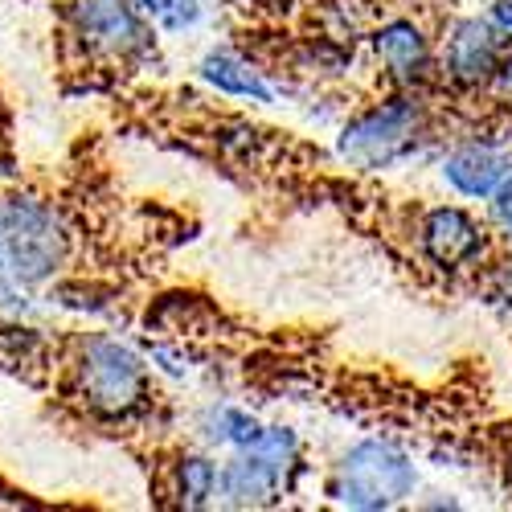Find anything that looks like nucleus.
I'll use <instances>...</instances> for the list:
<instances>
[{"mask_svg":"<svg viewBox=\"0 0 512 512\" xmlns=\"http://www.w3.org/2000/svg\"><path fill=\"white\" fill-rule=\"evenodd\" d=\"M197 74H201L205 87H213V91L226 95V99L259 103V107L279 103V82L271 78V70H263L250 54H242L234 46L205 50V58L197 62Z\"/></svg>","mask_w":512,"mask_h":512,"instance_id":"obj_11","label":"nucleus"},{"mask_svg":"<svg viewBox=\"0 0 512 512\" xmlns=\"http://www.w3.org/2000/svg\"><path fill=\"white\" fill-rule=\"evenodd\" d=\"M377 74L390 91H426L439 82V46L414 17H386L365 37Z\"/></svg>","mask_w":512,"mask_h":512,"instance_id":"obj_7","label":"nucleus"},{"mask_svg":"<svg viewBox=\"0 0 512 512\" xmlns=\"http://www.w3.org/2000/svg\"><path fill=\"white\" fill-rule=\"evenodd\" d=\"M508 37L488 21V13L455 17L439 41V82L455 95H480L492 87Z\"/></svg>","mask_w":512,"mask_h":512,"instance_id":"obj_6","label":"nucleus"},{"mask_svg":"<svg viewBox=\"0 0 512 512\" xmlns=\"http://www.w3.org/2000/svg\"><path fill=\"white\" fill-rule=\"evenodd\" d=\"M418 492V467L406 447L394 439H357L345 455L332 463L328 496L340 508L357 512H390L402 508Z\"/></svg>","mask_w":512,"mask_h":512,"instance_id":"obj_4","label":"nucleus"},{"mask_svg":"<svg viewBox=\"0 0 512 512\" xmlns=\"http://www.w3.org/2000/svg\"><path fill=\"white\" fill-rule=\"evenodd\" d=\"M70 394L103 422H127L148 410L152 373L132 345L107 332H87L70 353Z\"/></svg>","mask_w":512,"mask_h":512,"instance_id":"obj_2","label":"nucleus"},{"mask_svg":"<svg viewBox=\"0 0 512 512\" xmlns=\"http://www.w3.org/2000/svg\"><path fill=\"white\" fill-rule=\"evenodd\" d=\"M304 472V439L295 426L267 422L263 435L222 463L218 504L226 508H271L279 504Z\"/></svg>","mask_w":512,"mask_h":512,"instance_id":"obj_5","label":"nucleus"},{"mask_svg":"<svg viewBox=\"0 0 512 512\" xmlns=\"http://www.w3.org/2000/svg\"><path fill=\"white\" fill-rule=\"evenodd\" d=\"M222 488V463L205 451H185L168 463V496L177 508H213Z\"/></svg>","mask_w":512,"mask_h":512,"instance_id":"obj_12","label":"nucleus"},{"mask_svg":"<svg viewBox=\"0 0 512 512\" xmlns=\"http://www.w3.org/2000/svg\"><path fill=\"white\" fill-rule=\"evenodd\" d=\"M488 222H492L500 234L512 238V177L488 197Z\"/></svg>","mask_w":512,"mask_h":512,"instance_id":"obj_15","label":"nucleus"},{"mask_svg":"<svg viewBox=\"0 0 512 512\" xmlns=\"http://www.w3.org/2000/svg\"><path fill=\"white\" fill-rule=\"evenodd\" d=\"M70 25L91 54L115 62H136L152 50V17L136 0H74Z\"/></svg>","mask_w":512,"mask_h":512,"instance_id":"obj_9","label":"nucleus"},{"mask_svg":"<svg viewBox=\"0 0 512 512\" xmlns=\"http://www.w3.org/2000/svg\"><path fill=\"white\" fill-rule=\"evenodd\" d=\"M504 107H512V41H508V50H504V58H500V70H496V78H492V87H488Z\"/></svg>","mask_w":512,"mask_h":512,"instance_id":"obj_16","label":"nucleus"},{"mask_svg":"<svg viewBox=\"0 0 512 512\" xmlns=\"http://www.w3.org/2000/svg\"><path fill=\"white\" fill-rule=\"evenodd\" d=\"M488 295H492L496 316H500V320H504V328L512 332V254H508V259H500V263H492Z\"/></svg>","mask_w":512,"mask_h":512,"instance_id":"obj_14","label":"nucleus"},{"mask_svg":"<svg viewBox=\"0 0 512 512\" xmlns=\"http://www.w3.org/2000/svg\"><path fill=\"white\" fill-rule=\"evenodd\" d=\"M439 177L463 201H488L512 177V148L500 136H463L443 152Z\"/></svg>","mask_w":512,"mask_h":512,"instance_id":"obj_10","label":"nucleus"},{"mask_svg":"<svg viewBox=\"0 0 512 512\" xmlns=\"http://www.w3.org/2000/svg\"><path fill=\"white\" fill-rule=\"evenodd\" d=\"M263 426H267V422H259V418H254L250 410L230 406V402H222V406H209V410H205V418H201L205 443H213V447H226V451H242V447H250L254 439L263 435Z\"/></svg>","mask_w":512,"mask_h":512,"instance_id":"obj_13","label":"nucleus"},{"mask_svg":"<svg viewBox=\"0 0 512 512\" xmlns=\"http://www.w3.org/2000/svg\"><path fill=\"white\" fill-rule=\"evenodd\" d=\"M66 259H70V226L58 205L29 193L0 197V263L17 283L25 287L50 283L54 275H62Z\"/></svg>","mask_w":512,"mask_h":512,"instance_id":"obj_3","label":"nucleus"},{"mask_svg":"<svg viewBox=\"0 0 512 512\" xmlns=\"http://www.w3.org/2000/svg\"><path fill=\"white\" fill-rule=\"evenodd\" d=\"M431 144V107L422 103V91H390L349 115L336 136L340 164L357 173H390V168L414 160Z\"/></svg>","mask_w":512,"mask_h":512,"instance_id":"obj_1","label":"nucleus"},{"mask_svg":"<svg viewBox=\"0 0 512 512\" xmlns=\"http://www.w3.org/2000/svg\"><path fill=\"white\" fill-rule=\"evenodd\" d=\"M418 254L439 271H472L492 254V230L463 205H426L414 222Z\"/></svg>","mask_w":512,"mask_h":512,"instance_id":"obj_8","label":"nucleus"},{"mask_svg":"<svg viewBox=\"0 0 512 512\" xmlns=\"http://www.w3.org/2000/svg\"><path fill=\"white\" fill-rule=\"evenodd\" d=\"M484 13H488V21L512 41V0H488V9H484Z\"/></svg>","mask_w":512,"mask_h":512,"instance_id":"obj_17","label":"nucleus"}]
</instances>
